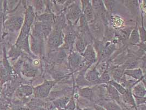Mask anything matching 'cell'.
<instances>
[{
  "instance_id": "cell-12",
  "label": "cell",
  "mask_w": 146,
  "mask_h": 110,
  "mask_svg": "<svg viewBox=\"0 0 146 110\" xmlns=\"http://www.w3.org/2000/svg\"><path fill=\"white\" fill-rule=\"evenodd\" d=\"M84 13L86 14V19L88 21L92 20L93 18V11L92 6L88 5L86 7Z\"/></svg>"
},
{
  "instance_id": "cell-15",
  "label": "cell",
  "mask_w": 146,
  "mask_h": 110,
  "mask_svg": "<svg viewBox=\"0 0 146 110\" xmlns=\"http://www.w3.org/2000/svg\"><path fill=\"white\" fill-rule=\"evenodd\" d=\"M98 75L99 74L98 73V72H96L95 70H93L88 74L86 76V79L90 81H94L98 78Z\"/></svg>"
},
{
  "instance_id": "cell-26",
  "label": "cell",
  "mask_w": 146,
  "mask_h": 110,
  "mask_svg": "<svg viewBox=\"0 0 146 110\" xmlns=\"http://www.w3.org/2000/svg\"><path fill=\"white\" fill-rule=\"evenodd\" d=\"M95 109L96 110H106V109L99 105H95Z\"/></svg>"
},
{
  "instance_id": "cell-14",
  "label": "cell",
  "mask_w": 146,
  "mask_h": 110,
  "mask_svg": "<svg viewBox=\"0 0 146 110\" xmlns=\"http://www.w3.org/2000/svg\"><path fill=\"white\" fill-rule=\"evenodd\" d=\"M72 55V56H71L70 58V63L73 67H76L79 64V63L80 62V57L77 56V55H76V54Z\"/></svg>"
},
{
  "instance_id": "cell-16",
  "label": "cell",
  "mask_w": 146,
  "mask_h": 110,
  "mask_svg": "<svg viewBox=\"0 0 146 110\" xmlns=\"http://www.w3.org/2000/svg\"><path fill=\"white\" fill-rule=\"evenodd\" d=\"M131 42L133 43H137L139 41V34L138 31L136 29H134L131 33V38H130Z\"/></svg>"
},
{
  "instance_id": "cell-13",
  "label": "cell",
  "mask_w": 146,
  "mask_h": 110,
  "mask_svg": "<svg viewBox=\"0 0 146 110\" xmlns=\"http://www.w3.org/2000/svg\"><path fill=\"white\" fill-rule=\"evenodd\" d=\"M111 84L113 85L112 87H114V88L116 89V90L120 93L122 95H124L126 93V90L122 86H121L120 84H118L117 82H115L114 81H112L111 82Z\"/></svg>"
},
{
  "instance_id": "cell-5",
  "label": "cell",
  "mask_w": 146,
  "mask_h": 110,
  "mask_svg": "<svg viewBox=\"0 0 146 110\" xmlns=\"http://www.w3.org/2000/svg\"><path fill=\"white\" fill-rule=\"evenodd\" d=\"M33 92V88L28 85L22 86L17 91L18 95L20 96H28L32 94Z\"/></svg>"
},
{
  "instance_id": "cell-18",
  "label": "cell",
  "mask_w": 146,
  "mask_h": 110,
  "mask_svg": "<svg viewBox=\"0 0 146 110\" xmlns=\"http://www.w3.org/2000/svg\"><path fill=\"white\" fill-rule=\"evenodd\" d=\"M23 73L27 76H33L35 74L36 71L33 68L29 66H27V67L24 69Z\"/></svg>"
},
{
  "instance_id": "cell-24",
  "label": "cell",
  "mask_w": 146,
  "mask_h": 110,
  "mask_svg": "<svg viewBox=\"0 0 146 110\" xmlns=\"http://www.w3.org/2000/svg\"><path fill=\"white\" fill-rule=\"evenodd\" d=\"M121 74H122V72L121 70H116L114 72V76H116V78H120V76H121Z\"/></svg>"
},
{
  "instance_id": "cell-10",
  "label": "cell",
  "mask_w": 146,
  "mask_h": 110,
  "mask_svg": "<svg viewBox=\"0 0 146 110\" xmlns=\"http://www.w3.org/2000/svg\"><path fill=\"white\" fill-rule=\"evenodd\" d=\"M125 73L129 76H132L136 79H139L141 78V76H142V72L140 69H136V70H127L125 72Z\"/></svg>"
},
{
  "instance_id": "cell-1",
  "label": "cell",
  "mask_w": 146,
  "mask_h": 110,
  "mask_svg": "<svg viewBox=\"0 0 146 110\" xmlns=\"http://www.w3.org/2000/svg\"><path fill=\"white\" fill-rule=\"evenodd\" d=\"M55 82L46 81L42 85H40L34 89L35 95L37 97H46L48 95L51 88L53 87Z\"/></svg>"
},
{
  "instance_id": "cell-29",
  "label": "cell",
  "mask_w": 146,
  "mask_h": 110,
  "mask_svg": "<svg viewBox=\"0 0 146 110\" xmlns=\"http://www.w3.org/2000/svg\"><path fill=\"white\" fill-rule=\"evenodd\" d=\"M88 110V109H86V110Z\"/></svg>"
},
{
  "instance_id": "cell-21",
  "label": "cell",
  "mask_w": 146,
  "mask_h": 110,
  "mask_svg": "<svg viewBox=\"0 0 146 110\" xmlns=\"http://www.w3.org/2000/svg\"><path fill=\"white\" fill-rule=\"evenodd\" d=\"M76 104L74 103L73 100H71L70 101H68V103L67 104L65 109L67 110H74L76 109Z\"/></svg>"
},
{
  "instance_id": "cell-7",
  "label": "cell",
  "mask_w": 146,
  "mask_h": 110,
  "mask_svg": "<svg viewBox=\"0 0 146 110\" xmlns=\"http://www.w3.org/2000/svg\"><path fill=\"white\" fill-rule=\"evenodd\" d=\"M133 93L135 96L139 97H142L145 95L146 91L144 87L141 86V85H137L133 90Z\"/></svg>"
},
{
  "instance_id": "cell-19",
  "label": "cell",
  "mask_w": 146,
  "mask_h": 110,
  "mask_svg": "<svg viewBox=\"0 0 146 110\" xmlns=\"http://www.w3.org/2000/svg\"><path fill=\"white\" fill-rule=\"evenodd\" d=\"M124 101H125V102H126V103L131 104L133 106L135 105V103L133 99V96L129 92L126 91V93L124 94Z\"/></svg>"
},
{
  "instance_id": "cell-22",
  "label": "cell",
  "mask_w": 146,
  "mask_h": 110,
  "mask_svg": "<svg viewBox=\"0 0 146 110\" xmlns=\"http://www.w3.org/2000/svg\"><path fill=\"white\" fill-rule=\"evenodd\" d=\"M74 39V35L72 34L71 33H70V34L67 35L66 38V42L67 43L68 45L72 44Z\"/></svg>"
},
{
  "instance_id": "cell-2",
  "label": "cell",
  "mask_w": 146,
  "mask_h": 110,
  "mask_svg": "<svg viewBox=\"0 0 146 110\" xmlns=\"http://www.w3.org/2000/svg\"><path fill=\"white\" fill-rule=\"evenodd\" d=\"M23 21L24 19L20 17H12L7 21L8 29L12 32L18 31L21 27Z\"/></svg>"
},
{
  "instance_id": "cell-8",
  "label": "cell",
  "mask_w": 146,
  "mask_h": 110,
  "mask_svg": "<svg viewBox=\"0 0 146 110\" xmlns=\"http://www.w3.org/2000/svg\"><path fill=\"white\" fill-rule=\"evenodd\" d=\"M80 14V9H79V8L78 7H76V6H74L69 11L68 16L71 18V19H72L73 21H75L79 17Z\"/></svg>"
},
{
  "instance_id": "cell-6",
  "label": "cell",
  "mask_w": 146,
  "mask_h": 110,
  "mask_svg": "<svg viewBox=\"0 0 146 110\" xmlns=\"http://www.w3.org/2000/svg\"><path fill=\"white\" fill-rule=\"evenodd\" d=\"M69 101V99L67 97H64L62 99H60L54 101V104L58 109H65L67 104Z\"/></svg>"
},
{
  "instance_id": "cell-20",
  "label": "cell",
  "mask_w": 146,
  "mask_h": 110,
  "mask_svg": "<svg viewBox=\"0 0 146 110\" xmlns=\"http://www.w3.org/2000/svg\"><path fill=\"white\" fill-rule=\"evenodd\" d=\"M109 91H110V93L111 95L112 96L113 98H114L115 99L118 100V99L119 98L118 91L112 86H110V87L109 88Z\"/></svg>"
},
{
  "instance_id": "cell-25",
  "label": "cell",
  "mask_w": 146,
  "mask_h": 110,
  "mask_svg": "<svg viewBox=\"0 0 146 110\" xmlns=\"http://www.w3.org/2000/svg\"><path fill=\"white\" fill-rule=\"evenodd\" d=\"M3 11H2V9L1 6H0V28L1 27V25H2V21H3ZM1 30V29H0Z\"/></svg>"
},
{
  "instance_id": "cell-27",
  "label": "cell",
  "mask_w": 146,
  "mask_h": 110,
  "mask_svg": "<svg viewBox=\"0 0 146 110\" xmlns=\"http://www.w3.org/2000/svg\"><path fill=\"white\" fill-rule=\"evenodd\" d=\"M33 110H46L43 108H41V107H37L35 109H33Z\"/></svg>"
},
{
  "instance_id": "cell-11",
  "label": "cell",
  "mask_w": 146,
  "mask_h": 110,
  "mask_svg": "<svg viewBox=\"0 0 146 110\" xmlns=\"http://www.w3.org/2000/svg\"><path fill=\"white\" fill-rule=\"evenodd\" d=\"M86 43L82 39H79L76 43V48L80 52H83L86 50Z\"/></svg>"
},
{
  "instance_id": "cell-4",
  "label": "cell",
  "mask_w": 146,
  "mask_h": 110,
  "mask_svg": "<svg viewBox=\"0 0 146 110\" xmlns=\"http://www.w3.org/2000/svg\"><path fill=\"white\" fill-rule=\"evenodd\" d=\"M84 57L89 62H94L95 60V54L93 47L92 46H88L86 50L84 51Z\"/></svg>"
},
{
  "instance_id": "cell-9",
  "label": "cell",
  "mask_w": 146,
  "mask_h": 110,
  "mask_svg": "<svg viewBox=\"0 0 146 110\" xmlns=\"http://www.w3.org/2000/svg\"><path fill=\"white\" fill-rule=\"evenodd\" d=\"M80 94L84 97H86L90 100L92 99L93 97V91L90 88H85L81 90V91H80Z\"/></svg>"
},
{
  "instance_id": "cell-23",
  "label": "cell",
  "mask_w": 146,
  "mask_h": 110,
  "mask_svg": "<svg viewBox=\"0 0 146 110\" xmlns=\"http://www.w3.org/2000/svg\"><path fill=\"white\" fill-rule=\"evenodd\" d=\"M39 19L40 21H45V22L52 21V18L51 16L48 15V14L42 15L40 16L39 17Z\"/></svg>"
},
{
  "instance_id": "cell-3",
  "label": "cell",
  "mask_w": 146,
  "mask_h": 110,
  "mask_svg": "<svg viewBox=\"0 0 146 110\" xmlns=\"http://www.w3.org/2000/svg\"><path fill=\"white\" fill-rule=\"evenodd\" d=\"M62 41V37L61 33L59 31H56L50 35L49 38V43L53 47H58L60 45Z\"/></svg>"
},
{
  "instance_id": "cell-28",
  "label": "cell",
  "mask_w": 146,
  "mask_h": 110,
  "mask_svg": "<svg viewBox=\"0 0 146 110\" xmlns=\"http://www.w3.org/2000/svg\"><path fill=\"white\" fill-rule=\"evenodd\" d=\"M58 110H67L65 109H58Z\"/></svg>"
},
{
  "instance_id": "cell-17",
  "label": "cell",
  "mask_w": 146,
  "mask_h": 110,
  "mask_svg": "<svg viewBox=\"0 0 146 110\" xmlns=\"http://www.w3.org/2000/svg\"><path fill=\"white\" fill-rule=\"evenodd\" d=\"M106 110H121L119 106L114 103H110L105 105Z\"/></svg>"
}]
</instances>
